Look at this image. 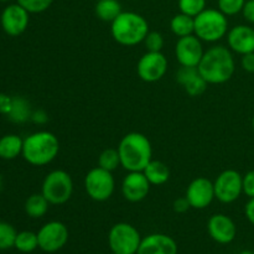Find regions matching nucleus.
Masks as SVG:
<instances>
[{
	"label": "nucleus",
	"instance_id": "nucleus-6",
	"mask_svg": "<svg viewBox=\"0 0 254 254\" xmlns=\"http://www.w3.org/2000/svg\"><path fill=\"white\" fill-rule=\"evenodd\" d=\"M73 192V181L68 173L54 170L45 178L42 184V195L51 205H64L71 198Z\"/></svg>",
	"mask_w": 254,
	"mask_h": 254
},
{
	"label": "nucleus",
	"instance_id": "nucleus-16",
	"mask_svg": "<svg viewBox=\"0 0 254 254\" xmlns=\"http://www.w3.org/2000/svg\"><path fill=\"white\" fill-rule=\"evenodd\" d=\"M207 230L211 238L221 245H228L232 242L237 235V228L235 222L228 216L218 213L213 215L208 220Z\"/></svg>",
	"mask_w": 254,
	"mask_h": 254
},
{
	"label": "nucleus",
	"instance_id": "nucleus-34",
	"mask_svg": "<svg viewBox=\"0 0 254 254\" xmlns=\"http://www.w3.org/2000/svg\"><path fill=\"white\" fill-rule=\"evenodd\" d=\"M243 192L250 198L254 197V170L248 171L243 176Z\"/></svg>",
	"mask_w": 254,
	"mask_h": 254
},
{
	"label": "nucleus",
	"instance_id": "nucleus-35",
	"mask_svg": "<svg viewBox=\"0 0 254 254\" xmlns=\"http://www.w3.org/2000/svg\"><path fill=\"white\" fill-rule=\"evenodd\" d=\"M241 64H242L245 71L250 72V73H254V52L243 55Z\"/></svg>",
	"mask_w": 254,
	"mask_h": 254
},
{
	"label": "nucleus",
	"instance_id": "nucleus-19",
	"mask_svg": "<svg viewBox=\"0 0 254 254\" xmlns=\"http://www.w3.org/2000/svg\"><path fill=\"white\" fill-rule=\"evenodd\" d=\"M143 173L149 183L155 186L164 185L170 178V170H169L168 166L161 161L156 160H151L144 169Z\"/></svg>",
	"mask_w": 254,
	"mask_h": 254
},
{
	"label": "nucleus",
	"instance_id": "nucleus-41",
	"mask_svg": "<svg viewBox=\"0 0 254 254\" xmlns=\"http://www.w3.org/2000/svg\"><path fill=\"white\" fill-rule=\"evenodd\" d=\"M252 127H253V129H254V117H253V119H252Z\"/></svg>",
	"mask_w": 254,
	"mask_h": 254
},
{
	"label": "nucleus",
	"instance_id": "nucleus-25",
	"mask_svg": "<svg viewBox=\"0 0 254 254\" xmlns=\"http://www.w3.org/2000/svg\"><path fill=\"white\" fill-rule=\"evenodd\" d=\"M99 168L107 171H114L121 165V156H119L118 149H106L101 153L98 159Z\"/></svg>",
	"mask_w": 254,
	"mask_h": 254
},
{
	"label": "nucleus",
	"instance_id": "nucleus-18",
	"mask_svg": "<svg viewBox=\"0 0 254 254\" xmlns=\"http://www.w3.org/2000/svg\"><path fill=\"white\" fill-rule=\"evenodd\" d=\"M136 254H178V245L170 236L154 233L141 240Z\"/></svg>",
	"mask_w": 254,
	"mask_h": 254
},
{
	"label": "nucleus",
	"instance_id": "nucleus-27",
	"mask_svg": "<svg viewBox=\"0 0 254 254\" xmlns=\"http://www.w3.org/2000/svg\"><path fill=\"white\" fill-rule=\"evenodd\" d=\"M179 9L183 14L196 17L206 9V0H179Z\"/></svg>",
	"mask_w": 254,
	"mask_h": 254
},
{
	"label": "nucleus",
	"instance_id": "nucleus-23",
	"mask_svg": "<svg viewBox=\"0 0 254 254\" xmlns=\"http://www.w3.org/2000/svg\"><path fill=\"white\" fill-rule=\"evenodd\" d=\"M50 202L42 193H35L26 200L25 211L32 218H40L46 215Z\"/></svg>",
	"mask_w": 254,
	"mask_h": 254
},
{
	"label": "nucleus",
	"instance_id": "nucleus-36",
	"mask_svg": "<svg viewBox=\"0 0 254 254\" xmlns=\"http://www.w3.org/2000/svg\"><path fill=\"white\" fill-rule=\"evenodd\" d=\"M242 12L243 16H245V19L247 20L248 22L254 24V0H248V1H246Z\"/></svg>",
	"mask_w": 254,
	"mask_h": 254
},
{
	"label": "nucleus",
	"instance_id": "nucleus-3",
	"mask_svg": "<svg viewBox=\"0 0 254 254\" xmlns=\"http://www.w3.org/2000/svg\"><path fill=\"white\" fill-rule=\"evenodd\" d=\"M112 36L123 46H135L145 40L149 34L148 21L133 11H122L112 22Z\"/></svg>",
	"mask_w": 254,
	"mask_h": 254
},
{
	"label": "nucleus",
	"instance_id": "nucleus-40",
	"mask_svg": "<svg viewBox=\"0 0 254 254\" xmlns=\"http://www.w3.org/2000/svg\"><path fill=\"white\" fill-rule=\"evenodd\" d=\"M241 254H254V253L251 252V251H243V252Z\"/></svg>",
	"mask_w": 254,
	"mask_h": 254
},
{
	"label": "nucleus",
	"instance_id": "nucleus-2",
	"mask_svg": "<svg viewBox=\"0 0 254 254\" xmlns=\"http://www.w3.org/2000/svg\"><path fill=\"white\" fill-rule=\"evenodd\" d=\"M121 165L129 173L143 171L153 156L149 139L141 133H129L121 140L118 146Z\"/></svg>",
	"mask_w": 254,
	"mask_h": 254
},
{
	"label": "nucleus",
	"instance_id": "nucleus-20",
	"mask_svg": "<svg viewBox=\"0 0 254 254\" xmlns=\"http://www.w3.org/2000/svg\"><path fill=\"white\" fill-rule=\"evenodd\" d=\"M94 10L102 21L113 22L122 12V5L118 0H98Z\"/></svg>",
	"mask_w": 254,
	"mask_h": 254
},
{
	"label": "nucleus",
	"instance_id": "nucleus-7",
	"mask_svg": "<svg viewBox=\"0 0 254 254\" xmlns=\"http://www.w3.org/2000/svg\"><path fill=\"white\" fill-rule=\"evenodd\" d=\"M140 242L138 230L129 223H117L109 231L108 245L114 254H136Z\"/></svg>",
	"mask_w": 254,
	"mask_h": 254
},
{
	"label": "nucleus",
	"instance_id": "nucleus-32",
	"mask_svg": "<svg viewBox=\"0 0 254 254\" xmlns=\"http://www.w3.org/2000/svg\"><path fill=\"white\" fill-rule=\"evenodd\" d=\"M144 42H145V47L149 52H161L164 47V37L160 32H149Z\"/></svg>",
	"mask_w": 254,
	"mask_h": 254
},
{
	"label": "nucleus",
	"instance_id": "nucleus-39",
	"mask_svg": "<svg viewBox=\"0 0 254 254\" xmlns=\"http://www.w3.org/2000/svg\"><path fill=\"white\" fill-rule=\"evenodd\" d=\"M11 104L12 102L9 98H6L4 96H0V111L9 113L10 109H11Z\"/></svg>",
	"mask_w": 254,
	"mask_h": 254
},
{
	"label": "nucleus",
	"instance_id": "nucleus-26",
	"mask_svg": "<svg viewBox=\"0 0 254 254\" xmlns=\"http://www.w3.org/2000/svg\"><path fill=\"white\" fill-rule=\"evenodd\" d=\"M16 236V231L11 225L6 222H0V250L4 251L14 247Z\"/></svg>",
	"mask_w": 254,
	"mask_h": 254
},
{
	"label": "nucleus",
	"instance_id": "nucleus-12",
	"mask_svg": "<svg viewBox=\"0 0 254 254\" xmlns=\"http://www.w3.org/2000/svg\"><path fill=\"white\" fill-rule=\"evenodd\" d=\"M203 47L201 40L196 35L179 37L176 42L175 55L181 66L197 67L203 56Z\"/></svg>",
	"mask_w": 254,
	"mask_h": 254
},
{
	"label": "nucleus",
	"instance_id": "nucleus-42",
	"mask_svg": "<svg viewBox=\"0 0 254 254\" xmlns=\"http://www.w3.org/2000/svg\"><path fill=\"white\" fill-rule=\"evenodd\" d=\"M0 1H10V0H0Z\"/></svg>",
	"mask_w": 254,
	"mask_h": 254
},
{
	"label": "nucleus",
	"instance_id": "nucleus-10",
	"mask_svg": "<svg viewBox=\"0 0 254 254\" xmlns=\"http://www.w3.org/2000/svg\"><path fill=\"white\" fill-rule=\"evenodd\" d=\"M39 248L44 252L54 253L64 247L68 241V230L59 221H51L41 227L37 233Z\"/></svg>",
	"mask_w": 254,
	"mask_h": 254
},
{
	"label": "nucleus",
	"instance_id": "nucleus-22",
	"mask_svg": "<svg viewBox=\"0 0 254 254\" xmlns=\"http://www.w3.org/2000/svg\"><path fill=\"white\" fill-rule=\"evenodd\" d=\"M170 29L178 37L193 35V32H195V17L180 12L171 19Z\"/></svg>",
	"mask_w": 254,
	"mask_h": 254
},
{
	"label": "nucleus",
	"instance_id": "nucleus-31",
	"mask_svg": "<svg viewBox=\"0 0 254 254\" xmlns=\"http://www.w3.org/2000/svg\"><path fill=\"white\" fill-rule=\"evenodd\" d=\"M9 113L14 121H26L27 116H29V107H27L26 102L25 101H22V99H16V101L12 102L11 109H10Z\"/></svg>",
	"mask_w": 254,
	"mask_h": 254
},
{
	"label": "nucleus",
	"instance_id": "nucleus-17",
	"mask_svg": "<svg viewBox=\"0 0 254 254\" xmlns=\"http://www.w3.org/2000/svg\"><path fill=\"white\" fill-rule=\"evenodd\" d=\"M228 46L240 55L254 52V29L248 25H237L227 34Z\"/></svg>",
	"mask_w": 254,
	"mask_h": 254
},
{
	"label": "nucleus",
	"instance_id": "nucleus-30",
	"mask_svg": "<svg viewBox=\"0 0 254 254\" xmlns=\"http://www.w3.org/2000/svg\"><path fill=\"white\" fill-rule=\"evenodd\" d=\"M54 0H17V4L21 5L29 12H42L51 6Z\"/></svg>",
	"mask_w": 254,
	"mask_h": 254
},
{
	"label": "nucleus",
	"instance_id": "nucleus-28",
	"mask_svg": "<svg viewBox=\"0 0 254 254\" xmlns=\"http://www.w3.org/2000/svg\"><path fill=\"white\" fill-rule=\"evenodd\" d=\"M246 0H218V10L226 15L232 16L243 10Z\"/></svg>",
	"mask_w": 254,
	"mask_h": 254
},
{
	"label": "nucleus",
	"instance_id": "nucleus-14",
	"mask_svg": "<svg viewBox=\"0 0 254 254\" xmlns=\"http://www.w3.org/2000/svg\"><path fill=\"white\" fill-rule=\"evenodd\" d=\"M29 25V11L20 4H12L5 7L1 14V26L10 36H19Z\"/></svg>",
	"mask_w": 254,
	"mask_h": 254
},
{
	"label": "nucleus",
	"instance_id": "nucleus-11",
	"mask_svg": "<svg viewBox=\"0 0 254 254\" xmlns=\"http://www.w3.org/2000/svg\"><path fill=\"white\" fill-rule=\"evenodd\" d=\"M138 74L143 81L156 82L164 77L168 69V60L161 52H146L138 62Z\"/></svg>",
	"mask_w": 254,
	"mask_h": 254
},
{
	"label": "nucleus",
	"instance_id": "nucleus-37",
	"mask_svg": "<svg viewBox=\"0 0 254 254\" xmlns=\"http://www.w3.org/2000/svg\"><path fill=\"white\" fill-rule=\"evenodd\" d=\"M190 207L191 206H190V203H189L186 196L185 197H180V198H178V200L174 201V211L178 213L186 212V211H188Z\"/></svg>",
	"mask_w": 254,
	"mask_h": 254
},
{
	"label": "nucleus",
	"instance_id": "nucleus-33",
	"mask_svg": "<svg viewBox=\"0 0 254 254\" xmlns=\"http://www.w3.org/2000/svg\"><path fill=\"white\" fill-rule=\"evenodd\" d=\"M198 74L197 67H188V66H181V68L179 69L178 73H176V79H178L179 83L181 86H185L189 81L196 77Z\"/></svg>",
	"mask_w": 254,
	"mask_h": 254
},
{
	"label": "nucleus",
	"instance_id": "nucleus-9",
	"mask_svg": "<svg viewBox=\"0 0 254 254\" xmlns=\"http://www.w3.org/2000/svg\"><path fill=\"white\" fill-rule=\"evenodd\" d=\"M215 197L223 203H232L243 192V176L236 170H225L213 183Z\"/></svg>",
	"mask_w": 254,
	"mask_h": 254
},
{
	"label": "nucleus",
	"instance_id": "nucleus-13",
	"mask_svg": "<svg viewBox=\"0 0 254 254\" xmlns=\"http://www.w3.org/2000/svg\"><path fill=\"white\" fill-rule=\"evenodd\" d=\"M186 198L192 208L203 210L208 207L215 198V186L206 178H197L189 185Z\"/></svg>",
	"mask_w": 254,
	"mask_h": 254
},
{
	"label": "nucleus",
	"instance_id": "nucleus-5",
	"mask_svg": "<svg viewBox=\"0 0 254 254\" xmlns=\"http://www.w3.org/2000/svg\"><path fill=\"white\" fill-rule=\"evenodd\" d=\"M227 30V16L220 10L205 9L195 17V32L193 34L201 41H218L226 36Z\"/></svg>",
	"mask_w": 254,
	"mask_h": 254
},
{
	"label": "nucleus",
	"instance_id": "nucleus-24",
	"mask_svg": "<svg viewBox=\"0 0 254 254\" xmlns=\"http://www.w3.org/2000/svg\"><path fill=\"white\" fill-rule=\"evenodd\" d=\"M14 247L22 253L34 252L39 247L37 233L30 232V231H24V232L17 233Z\"/></svg>",
	"mask_w": 254,
	"mask_h": 254
},
{
	"label": "nucleus",
	"instance_id": "nucleus-43",
	"mask_svg": "<svg viewBox=\"0 0 254 254\" xmlns=\"http://www.w3.org/2000/svg\"><path fill=\"white\" fill-rule=\"evenodd\" d=\"M111 254H114V253H111Z\"/></svg>",
	"mask_w": 254,
	"mask_h": 254
},
{
	"label": "nucleus",
	"instance_id": "nucleus-29",
	"mask_svg": "<svg viewBox=\"0 0 254 254\" xmlns=\"http://www.w3.org/2000/svg\"><path fill=\"white\" fill-rule=\"evenodd\" d=\"M207 84V82H206L205 79L201 77V74L198 73L197 76L193 77L191 81H189L188 83L184 86V88H185V91L188 92V94H190L191 97H196L200 96V94H202L203 92L206 91Z\"/></svg>",
	"mask_w": 254,
	"mask_h": 254
},
{
	"label": "nucleus",
	"instance_id": "nucleus-4",
	"mask_svg": "<svg viewBox=\"0 0 254 254\" xmlns=\"http://www.w3.org/2000/svg\"><path fill=\"white\" fill-rule=\"evenodd\" d=\"M60 151L59 139L50 131H37L24 140L22 155L35 166H44L55 160Z\"/></svg>",
	"mask_w": 254,
	"mask_h": 254
},
{
	"label": "nucleus",
	"instance_id": "nucleus-38",
	"mask_svg": "<svg viewBox=\"0 0 254 254\" xmlns=\"http://www.w3.org/2000/svg\"><path fill=\"white\" fill-rule=\"evenodd\" d=\"M245 212H246V217H247V220L254 226V197L250 198V201H248L247 205H246Z\"/></svg>",
	"mask_w": 254,
	"mask_h": 254
},
{
	"label": "nucleus",
	"instance_id": "nucleus-21",
	"mask_svg": "<svg viewBox=\"0 0 254 254\" xmlns=\"http://www.w3.org/2000/svg\"><path fill=\"white\" fill-rule=\"evenodd\" d=\"M24 140L17 135H6L0 139V158L11 160L22 153Z\"/></svg>",
	"mask_w": 254,
	"mask_h": 254
},
{
	"label": "nucleus",
	"instance_id": "nucleus-15",
	"mask_svg": "<svg viewBox=\"0 0 254 254\" xmlns=\"http://www.w3.org/2000/svg\"><path fill=\"white\" fill-rule=\"evenodd\" d=\"M151 184L145 178L143 171H131L124 178L122 192L126 200L130 202H140L148 196Z\"/></svg>",
	"mask_w": 254,
	"mask_h": 254
},
{
	"label": "nucleus",
	"instance_id": "nucleus-1",
	"mask_svg": "<svg viewBox=\"0 0 254 254\" xmlns=\"http://www.w3.org/2000/svg\"><path fill=\"white\" fill-rule=\"evenodd\" d=\"M235 59L230 49L213 46L203 54L197 69L208 84H222L230 81L235 73Z\"/></svg>",
	"mask_w": 254,
	"mask_h": 254
},
{
	"label": "nucleus",
	"instance_id": "nucleus-8",
	"mask_svg": "<svg viewBox=\"0 0 254 254\" xmlns=\"http://www.w3.org/2000/svg\"><path fill=\"white\" fill-rule=\"evenodd\" d=\"M114 178L111 171L94 168L84 178V189L89 197L94 201H107L114 192Z\"/></svg>",
	"mask_w": 254,
	"mask_h": 254
}]
</instances>
